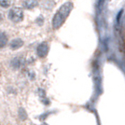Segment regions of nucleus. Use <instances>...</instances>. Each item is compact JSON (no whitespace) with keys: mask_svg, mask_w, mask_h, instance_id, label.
<instances>
[{"mask_svg":"<svg viewBox=\"0 0 125 125\" xmlns=\"http://www.w3.org/2000/svg\"><path fill=\"white\" fill-rule=\"evenodd\" d=\"M72 7H73L72 3L67 2L60 8V10L57 11V13L55 14L53 20H52V26L54 29H58L62 26V24L64 22V21L66 20V18L69 15L70 11L72 10Z\"/></svg>","mask_w":125,"mask_h":125,"instance_id":"1","label":"nucleus"},{"mask_svg":"<svg viewBox=\"0 0 125 125\" xmlns=\"http://www.w3.org/2000/svg\"><path fill=\"white\" fill-rule=\"evenodd\" d=\"M9 18L13 22H20L23 19V11L21 8H12L9 12Z\"/></svg>","mask_w":125,"mask_h":125,"instance_id":"2","label":"nucleus"},{"mask_svg":"<svg viewBox=\"0 0 125 125\" xmlns=\"http://www.w3.org/2000/svg\"><path fill=\"white\" fill-rule=\"evenodd\" d=\"M37 55L40 58H44L47 56L48 52H49V46L47 43H41L38 47H37Z\"/></svg>","mask_w":125,"mask_h":125,"instance_id":"3","label":"nucleus"},{"mask_svg":"<svg viewBox=\"0 0 125 125\" xmlns=\"http://www.w3.org/2000/svg\"><path fill=\"white\" fill-rule=\"evenodd\" d=\"M38 0H22V7L25 9H33L37 5Z\"/></svg>","mask_w":125,"mask_h":125,"instance_id":"4","label":"nucleus"},{"mask_svg":"<svg viewBox=\"0 0 125 125\" xmlns=\"http://www.w3.org/2000/svg\"><path fill=\"white\" fill-rule=\"evenodd\" d=\"M23 45V41L21 40V38H15L10 42V48L12 50H17L20 49Z\"/></svg>","mask_w":125,"mask_h":125,"instance_id":"5","label":"nucleus"},{"mask_svg":"<svg viewBox=\"0 0 125 125\" xmlns=\"http://www.w3.org/2000/svg\"><path fill=\"white\" fill-rule=\"evenodd\" d=\"M8 43V37L4 33L0 32V49L4 48Z\"/></svg>","mask_w":125,"mask_h":125,"instance_id":"6","label":"nucleus"},{"mask_svg":"<svg viewBox=\"0 0 125 125\" xmlns=\"http://www.w3.org/2000/svg\"><path fill=\"white\" fill-rule=\"evenodd\" d=\"M13 0H0V6L3 8H9L12 4Z\"/></svg>","mask_w":125,"mask_h":125,"instance_id":"7","label":"nucleus"},{"mask_svg":"<svg viewBox=\"0 0 125 125\" xmlns=\"http://www.w3.org/2000/svg\"><path fill=\"white\" fill-rule=\"evenodd\" d=\"M0 20H1V14H0Z\"/></svg>","mask_w":125,"mask_h":125,"instance_id":"8","label":"nucleus"}]
</instances>
